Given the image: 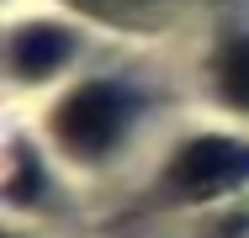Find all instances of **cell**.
<instances>
[{
    "label": "cell",
    "mask_w": 249,
    "mask_h": 238,
    "mask_svg": "<svg viewBox=\"0 0 249 238\" xmlns=\"http://www.w3.org/2000/svg\"><path fill=\"white\" fill-rule=\"evenodd\" d=\"M127 117H133L127 90L96 80V85H80V90L53 111V133H58V143H64L69 153H80V159H101L106 148H117Z\"/></svg>",
    "instance_id": "6da1fadb"
},
{
    "label": "cell",
    "mask_w": 249,
    "mask_h": 238,
    "mask_svg": "<svg viewBox=\"0 0 249 238\" xmlns=\"http://www.w3.org/2000/svg\"><path fill=\"white\" fill-rule=\"evenodd\" d=\"M170 180H175V196H186V201H212L249 180V148L228 138H201L175 159Z\"/></svg>",
    "instance_id": "7a4b0ae2"
},
{
    "label": "cell",
    "mask_w": 249,
    "mask_h": 238,
    "mask_svg": "<svg viewBox=\"0 0 249 238\" xmlns=\"http://www.w3.org/2000/svg\"><path fill=\"white\" fill-rule=\"evenodd\" d=\"M64 58H69V32H58V27L32 21V27H21L11 37V69L21 80H48Z\"/></svg>",
    "instance_id": "3957f363"
},
{
    "label": "cell",
    "mask_w": 249,
    "mask_h": 238,
    "mask_svg": "<svg viewBox=\"0 0 249 238\" xmlns=\"http://www.w3.org/2000/svg\"><path fill=\"white\" fill-rule=\"evenodd\" d=\"M217 90L228 106L249 111V37H228L217 48Z\"/></svg>",
    "instance_id": "277c9868"
},
{
    "label": "cell",
    "mask_w": 249,
    "mask_h": 238,
    "mask_svg": "<svg viewBox=\"0 0 249 238\" xmlns=\"http://www.w3.org/2000/svg\"><path fill=\"white\" fill-rule=\"evenodd\" d=\"M69 5L90 11V16H101V21H143V16H154L164 0H69Z\"/></svg>",
    "instance_id": "5b68a950"
}]
</instances>
